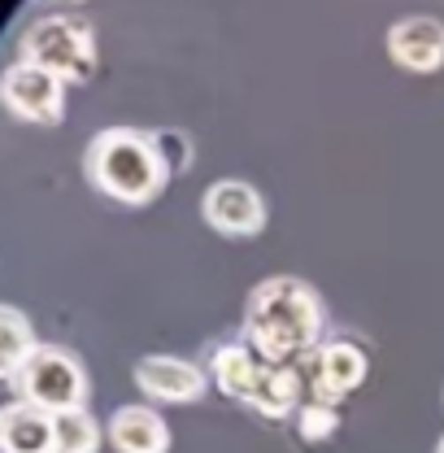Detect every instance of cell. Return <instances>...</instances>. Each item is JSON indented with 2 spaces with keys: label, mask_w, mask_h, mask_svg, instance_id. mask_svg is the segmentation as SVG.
Listing matches in <instances>:
<instances>
[{
  "label": "cell",
  "mask_w": 444,
  "mask_h": 453,
  "mask_svg": "<svg viewBox=\"0 0 444 453\" xmlns=\"http://www.w3.org/2000/svg\"><path fill=\"white\" fill-rule=\"evenodd\" d=\"M323 296L296 275H271L244 301V344L275 366H292L323 349Z\"/></svg>",
  "instance_id": "1"
},
{
  "label": "cell",
  "mask_w": 444,
  "mask_h": 453,
  "mask_svg": "<svg viewBox=\"0 0 444 453\" xmlns=\"http://www.w3.org/2000/svg\"><path fill=\"white\" fill-rule=\"evenodd\" d=\"M83 174L101 196H110L118 205H149L170 183V170L162 166V157L153 149V135L135 131V127L96 131L83 153Z\"/></svg>",
  "instance_id": "2"
},
{
  "label": "cell",
  "mask_w": 444,
  "mask_h": 453,
  "mask_svg": "<svg viewBox=\"0 0 444 453\" xmlns=\"http://www.w3.org/2000/svg\"><path fill=\"white\" fill-rule=\"evenodd\" d=\"M18 61L57 74L65 88L88 83L96 74V31L79 13H44L18 35Z\"/></svg>",
  "instance_id": "3"
},
{
  "label": "cell",
  "mask_w": 444,
  "mask_h": 453,
  "mask_svg": "<svg viewBox=\"0 0 444 453\" xmlns=\"http://www.w3.org/2000/svg\"><path fill=\"white\" fill-rule=\"evenodd\" d=\"M13 388L22 401L49 410V414H65V410H83L88 401V371L70 349L57 344H40V353L22 366V375L13 380Z\"/></svg>",
  "instance_id": "4"
},
{
  "label": "cell",
  "mask_w": 444,
  "mask_h": 453,
  "mask_svg": "<svg viewBox=\"0 0 444 453\" xmlns=\"http://www.w3.org/2000/svg\"><path fill=\"white\" fill-rule=\"evenodd\" d=\"M65 92L70 88L57 74L31 65V61H9L4 74H0V101H4V110L13 113V118H22V122H31V127H61V118H65Z\"/></svg>",
  "instance_id": "5"
},
{
  "label": "cell",
  "mask_w": 444,
  "mask_h": 453,
  "mask_svg": "<svg viewBox=\"0 0 444 453\" xmlns=\"http://www.w3.org/2000/svg\"><path fill=\"white\" fill-rule=\"evenodd\" d=\"M292 366L301 371V380L310 388L305 401H327V405H335L340 396H348L353 388H362L366 384V371H371L362 344H353V340H327L323 349L305 353Z\"/></svg>",
  "instance_id": "6"
},
{
  "label": "cell",
  "mask_w": 444,
  "mask_h": 453,
  "mask_svg": "<svg viewBox=\"0 0 444 453\" xmlns=\"http://www.w3.org/2000/svg\"><path fill=\"white\" fill-rule=\"evenodd\" d=\"M201 219L214 226L218 235H231V240H249L266 226V201L253 183L244 179H218L205 188L201 196Z\"/></svg>",
  "instance_id": "7"
},
{
  "label": "cell",
  "mask_w": 444,
  "mask_h": 453,
  "mask_svg": "<svg viewBox=\"0 0 444 453\" xmlns=\"http://www.w3.org/2000/svg\"><path fill=\"white\" fill-rule=\"evenodd\" d=\"M135 384L149 401H162V405H192L210 393V375L188 362V357H174V353H149L135 362Z\"/></svg>",
  "instance_id": "8"
},
{
  "label": "cell",
  "mask_w": 444,
  "mask_h": 453,
  "mask_svg": "<svg viewBox=\"0 0 444 453\" xmlns=\"http://www.w3.org/2000/svg\"><path fill=\"white\" fill-rule=\"evenodd\" d=\"M388 57L401 70H414V74H432L444 65V22L440 18H401L388 27Z\"/></svg>",
  "instance_id": "9"
},
{
  "label": "cell",
  "mask_w": 444,
  "mask_h": 453,
  "mask_svg": "<svg viewBox=\"0 0 444 453\" xmlns=\"http://www.w3.org/2000/svg\"><path fill=\"white\" fill-rule=\"evenodd\" d=\"M0 453H57L53 414L31 401H9L0 410Z\"/></svg>",
  "instance_id": "10"
},
{
  "label": "cell",
  "mask_w": 444,
  "mask_h": 453,
  "mask_svg": "<svg viewBox=\"0 0 444 453\" xmlns=\"http://www.w3.org/2000/svg\"><path fill=\"white\" fill-rule=\"evenodd\" d=\"M105 436L118 453H166L170 427L153 405H118L105 423Z\"/></svg>",
  "instance_id": "11"
},
{
  "label": "cell",
  "mask_w": 444,
  "mask_h": 453,
  "mask_svg": "<svg viewBox=\"0 0 444 453\" xmlns=\"http://www.w3.org/2000/svg\"><path fill=\"white\" fill-rule=\"evenodd\" d=\"M210 380L226 401L253 405L257 380H262V357L249 344H218L214 357H210Z\"/></svg>",
  "instance_id": "12"
},
{
  "label": "cell",
  "mask_w": 444,
  "mask_h": 453,
  "mask_svg": "<svg viewBox=\"0 0 444 453\" xmlns=\"http://www.w3.org/2000/svg\"><path fill=\"white\" fill-rule=\"evenodd\" d=\"M305 380L296 366H275V362H262V380H257V393H253V410L266 414V418H292L301 414L305 405Z\"/></svg>",
  "instance_id": "13"
},
{
  "label": "cell",
  "mask_w": 444,
  "mask_h": 453,
  "mask_svg": "<svg viewBox=\"0 0 444 453\" xmlns=\"http://www.w3.org/2000/svg\"><path fill=\"white\" fill-rule=\"evenodd\" d=\"M35 353H40L35 323H31L18 305H4V310H0V366H4V380L13 384Z\"/></svg>",
  "instance_id": "14"
},
{
  "label": "cell",
  "mask_w": 444,
  "mask_h": 453,
  "mask_svg": "<svg viewBox=\"0 0 444 453\" xmlns=\"http://www.w3.org/2000/svg\"><path fill=\"white\" fill-rule=\"evenodd\" d=\"M53 427H57V453H96L105 432L101 423L83 410H65V414H53Z\"/></svg>",
  "instance_id": "15"
},
{
  "label": "cell",
  "mask_w": 444,
  "mask_h": 453,
  "mask_svg": "<svg viewBox=\"0 0 444 453\" xmlns=\"http://www.w3.org/2000/svg\"><path fill=\"white\" fill-rule=\"evenodd\" d=\"M149 135H153V149H157L162 166L170 170V179L192 170V135H188V131H179V127H162V131H149Z\"/></svg>",
  "instance_id": "16"
},
{
  "label": "cell",
  "mask_w": 444,
  "mask_h": 453,
  "mask_svg": "<svg viewBox=\"0 0 444 453\" xmlns=\"http://www.w3.org/2000/svg\"><path fill=\"white\" fill-rule=\"evenodd\" d=\"M296 427H301L305 441H327L335 427H340V414H335V405H327V401H305L301 414H296Z\"/></svg>",
  "instance_id": "17"
},
{
  "label": "cell",
  "mask_w": 444,
  "mask_h": 453,
  "mask_svg": "<svg viewBox=\"0 0 444 453\" xmlns=\"http://www.w3.org/2000/svg\"><path fill=\"white\" fill-rule=\"evenodd\" d=\"M436 453H444V436H440V445H436Z\"/></svg>",
  "instance_id": "18"
}]
</instances>
